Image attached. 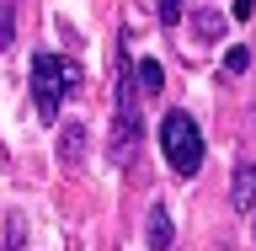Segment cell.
I'll list each match as a JSON object with an SVG mask.
<instances>
[{"label": "cell", "mask_w": 256, "mask_h": 251, "mask_svg": "<svg viewBox=\"0 0 256 251\" xmlns=\"http://www.w3.org/2000/svg\"><path fill=\"white\" fill-rule=\"evenodd\" d=\"M144 240H150V251H171V208H166V203L150 208V219H144Z\"/></svg>", "instance_id": "obj_6"}, {"label": "cell", "mask_w": 256, "mask_h": 251, "mask_svg": "<svg viewBox=\"0 0 256 251\" xmlns=\"http://www.w3.org/2000/svg\"><path fill=\"white\" fill-rule=\"evenodd\" d=\"M139 96H160L166 91V70H160V59H139Z\"/></svg>", "instance_id": "obj_7"}, {"label": "cell", "mask_w": 256, "mask_h": 251, "mask_svg": "<svg viewBox=\"0 0 256 251\" xmlns=\"http://www.w3.org/2000/svg\"><path fill=\"white\" fill-rule=\"evenodd\" d=\"M139 139H144V118H139V96H134V70H128V48L118 43V118H112V144H107L112 166H128L139 155Z\"/></svg>", "instance_id": "obj_2"}, {"label": "cell", "mask_w": 256, "mask_h": 251, "mask_svg": "<svg viewBox=\"0 0 256 251\" xmlns=\"http://www.w3.org/2000/svg\"><path fill=\"white\" fill-rule=\"evenodd\" d=\"M256 16V0H235V22H251Z\"/></svg>", "instance_id": "obj_13"}, {"label": "cell", "mask_w": 256, "mask_h": 251, "mask_svg": "<svg viewBox=\"0 0 256 251\" xmlns=\"http://www.w3.org/2000/svg\"><path fill=\"white\" fill-rule=\"evenodd\" d=\"M155 11H160V22H166V27H176V22L187 16V6H182V0H155Z\"/></svg>", "instance_id": "obj_12"}, {"label": "cell", "mask_w": 256, "mask_h": 251, "mask_svg": "<svg viewBox=\"0 0 256 251\" xmlns=\"http://www.w3.org/2000/svg\"><path fill=\"white\" fill-rule=\"evenodd\" d=\"M27 80H32V107H38V118H43V123H59V107L86 86V70H80L75 59H64V54H54V48H38Z\"/></svg>", "instance_id": "obj_1"}, {"label": "cell", "mask_w": 256, "mask_h": 251, "mask_svg": "<svg viewBox=\"0 0 256 251\" xmlns=\"http://www.w3.org/2000/svg\"><path fill=\"white\" fill-rule=\"evenodd\" d=\"M0 251H27V224H22V214H11V219H6V235H0Z\"/></svg>", "instance_id": "obj_9"}, {"label": "cell", "mask_w": 256, "mask_h": 251, "mask_svg": "<svg viewBox=\"0 0 256 251\" xmlns=\"http://www.w3.org/2000/svg\"><path fill=\"white\" fill-rule=\"evenodd\" d=\"M160 155H166V166H171L176 176H198L203 171V134L192 123V112L171 107L160 118Z\"/></svg>", "instance_id": "obj_3"}, {"label": "cell", "mask_w": 256, "mask_h": 251, "mask_svg": "<svg viewBox=\"0 0 256 251\" xmlns=\"http://www.w3.org/2000/svg\"><path fill=\"white\" fill-rule=\"evenodd\" d=\"M192 32L198 38H214V32H224V16L214 6H203V11H192Z\"/></svg>", "instance_id": "obj_8"}, {"label": "cell", "mask_w": 256, "mask_h": 251, "mask_svg": "<svg viewBox=\"0 0 256 251\" xmlns=\"http://www.w3.org/2000/svg\"><path fill=\"white\" fill-rule=\"evenodd\" d=\"M86 139H91V123L86 118H64L59 123V166L75 171L80 160H86Z\"/></svg>", "instance_id": "obj_4"}, {"label": "cell", "mask_w": 256, "mask_h": 251, "mask_svg": "<svg viewBox=\"0 0 256 251\" xmlns=\"http://www.w3.org/2000/svg\"><path fill=\"white\" fill-rule=\"evenodd\" d=\"M16 43V0H0V54Z\"/></svg>", "instance_id": "obj_10"}, {"label": "cell", "mask_w": 256, "mask_h": 251, "mask_svg": "<svg viewBox=\"0 0 256 251\" xmlns=\"http://www.w3.org/2000/svg\"><path fill=\"white\" fill-rule=\"evenodd\" d=\"M230 208H235V214H256V160H240V166H235Z\"/></svg>", "instance_id": "obj_5"}, {"label": "cell", "mask_w": 256, "mask_h": 251, "mask_svg": "<svg viewBox=\"0 0 256 251\" xmlns=\"http://www.w3.org/2000/svg\"><path fill=\"white\" fill-rule=\"evenodd\" d=\"M246 70H251V48L235 43L230 54H224V75H246Z\"/></svg>", "instance_id": "obj_11"}]
</instances>
